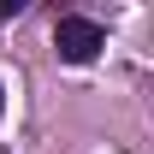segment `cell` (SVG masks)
Segmentation results:
<instances>
[{
    "instance_id": "obj_2",
    "label": "cell",
    "mask_w": 154,
    "mask_h": 154,
    "mask_svg": "<svg viewBox=\"0 0 154 154\" xmlns=\"http://www.w3.org/2000/svg\"><path fill=\"white\" fill-rule=\"evenodd\" d=\"M18 6H24V0H0V24H6V18H18Z\"/></svg>"
},
{
    "instance_id": "obj_3",
    "label": "cell",
    "mask_w": 154,
    "mask_h": 154,
    "mask_svg": "<svg viewBox=\"0 0 154 154\" xmlns=\"http://www.w3.org/2000/svg\"><path fill=\"white\" fill-rule=\"evenodd\" d=\"M0 107H6V89H0Z\"/></svg>"
},
{
    "instance_id": "obj_1",
    "label": "cell",
    "mask_w": 154,
    "mask_h": 154,
    "mask_svg": "<svg viewBox=\"0 0 154 154\" xmlns=\"http://www.w3.org/2000/svg\"><path fill=\"white\" fill-rule=\"evenodd\" d=\"M54 48H59L65 65H89V59L107 48V36H101V24H89V18H59L54 24Z\"/></svg>"
}]
</instances>
